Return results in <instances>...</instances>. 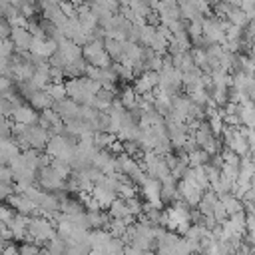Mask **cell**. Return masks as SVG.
<instances>
[{
    "mask_svg": "<svg viewBox=\"0 0 255 255\" xmlns=\"http://www.w3.org/2000/svg\"><path fill=\"white\" fill-rule=\"evenodd\" d=\"M227 219H229V223L233 225V229H235L237 233H241V235H243V231L247 229V213H245V211H239V213L229 215Z\"/></svg>",
    "mask_w": 255,
    "mask_h": 255,
    "instance_id": "obj_39",
    "label": "cell"
},
{
    "mask_svg": "<svg viewBox=\"0 0 255 255\" xmlns=\"http://www.w3.org/2000/svg\"><path fill=\"white\" fill-rule=\"evenodd\" d=\"M229 22L217 18V16H205L203 18V38L211 44H223L225 42V28Z\"/></svg>",
    "mask_w": 255,
    "mask_h": 255,
    "instance_id": "obj_5",
    "label": "cell"
},
{
    "mask_svg": "<svg viewBox=\"0 0 255 255\" xmlns=\"http://www.w3.org/2000/svg\"><path fill=\"white\" fill-rule=\"evenodd\" d=\"M60 8H62V12H64L68 18H76V16H78V8H76V4H74L72 0H62Z\"/></svg>",
    "mask_w": 255,
    "mask_h": 255,
    "instance_id": "obj_46",
    "label": "cell"
},
{
    "mask_svg": "<svg viewBox=\"0 0 255 255\" xmlns=\"http://www.w3.org/2000/svg\"><path fill=\"white\" fill-rule=\"evenodd\" d=\"M22 153L20 145L16 143V139H2L0 141V163L2 165H10L12 159H16L18 155Z\"/></svg>",
    "mask_w": 255,
    "mask_h": 255,
    "instance_id": "obj_17",
    "label": "cell"
},
{
    "mask_svg": "<svg viewBox=\"0 0 255 255\" xmlns=\"http://www.w3.org/2000/svg\"><path fill=\"white\" fill-rule=\"evenodd\" d=\"M100 74H102V68H98V66H92V64H88V68H86V78H90V80H96V82H100Z\"/></svg>",
    "mask_w": 255,
    "mask_h": 255,
    "instance_id": "obj_54",
    "label": "cell"
},
{
    "mask_svg": "<svg viewBox=\"0 0 255 255\" xmlns=\"http://www.w3.org/2000/svg\"><path fill=\"white\" fill-rule=\"evenodd\" d=\"M126 255H145V251L135 245H126Z\"/></svg>",
    "mask_w": 255,
    "mask_h": 255,
    "instance_id": "obj_58",
    "label": "cell"
},
{
    "mask_svg": "<svg viewBox=\"0 0 255 255\" xmlns=\"http://www.w3.org/2000/svg\"><path fill=\"white\" fill-rule=\"evenodd\" d=\"M40 255H42V253H40Z\"/></svg>",
    "mask_w": 255,
    "mask_h": 255,
    "instance_id": "obj_61",
    "label": "cell"
},
{
    "mask_svg": "<svg viewBox=\"0 0 255 255\" xmlns=\"http://www.w3.org/2000/svg\"><path fill=\"white\" fill-rule=\"evenodd\" d=\"M187 161H189V167H199V165H207L211 161V153H207L205 149L197 147L193 153L187 155Z\"/></svg>",
    "mask_w": 255,
    "mask_h": 255,
    "instance_id": "obj_32",
    "label": "cell"
},
{
    "mask_svg": "<svg viewBox=\"0 0 255 255\" xmlns=\"http://www.w3.org/2000/svg\"><path fill=\"white\" fill-rule=\"evenodd\" d=\"M106 30V36L108 38H116L120 42H126L129 40V30H131V22L124 16V14H116L108 26H104Z\"/></svg>",
    "mask_w": 255,
    "mask_h": 255,
    "instance_id": "obj_6",
    "label": "cell"
},
{
    "mask_svg": "<svg viewBox=\"0 0 255 255\" xmlns=\"http://www.w3.org/2000/svg\"><path fill=\"white\" fill-rule=\"evenodd\" d=\"M108 149L120 155V153H124V141H122V139H116V141H114V143H112V145H110Z\"/></svg>",
    "mask_w": 255,
    "mask_h": 255,
    "instance_id": "obj_57",
    "label": "cell"
},
{
    "mask_svg": "<svg viewBox=\"0 0 255 255\" xmlns=\"http://www.w3.org/2000/svg\"><path fill=\"white\" fill-rule=\"evenodd\" d=\"M129 217H133V215H131V211L128 207V201L122 199V197H118L110 205V219H129Z\"/></svg>",
    "mask_w": 255,
    "mask_h": 255,
    "instance_id": "obj_23",
    "label": "cell"
},
{
    "mask_svg": "<svg viewBox=\"0 0 255 255\" xmlns=\"http://www.w3.org/2000/svg\"><path fill=\"white\" fill-rule=\"evenodd\" d=\"M225 20H227L229 24H233V26H239V28H245V26H249V22H251L249 16H247V12H245L243 8H231Z\"/></svg>",
    "mask_w": 255,
    "mask_h": 255,
    "instance_id": "obj_28",
    "label": "cell"
},
{
    "mask_svg": "<svg viewBox=\"0 0 255 255\" xmlns=\"http://www.w3.org/2000/svg\"><path fill=\"white\" fill-rule=\"evenodd\" d=\"M116 80H118V72L114 70V64L108 66V68H102V74H100V84H102V88L114 90Z\"/></svg>",
    "mask_w": 255,
    "mask_h": 255,
    "instance_id": "obj_33",
    "label": "cell"
},
{
    "mask_svg": "<svg viewBox=\"0 0 255 255\" xmlns=\"http://www.w3.org/2000/svg\"><path fill=\"white\" fill-rule=\"evenodd\" d=\"M0 181L2 183H12L14 181V169L10 165H2L0 167Z\"/></svg>",
    "mask_w": 255,
    "mask_h": 255,
    "instance_id": "obj_48",
    "label": "cell"
},
{
    "mask_svg": "<svg viewBox=\"0 0 255 255\" xmlns=\"http://www.w3.org/2000/svg\"><path fill=\"white\" fill-rule=\"evenodd\" d=\"M0 52H2V58H12L16 54V46L14 42L8 38V40H2V46H0Z\"/></svg>",
    "mask_w": 255,
    "mask_h": 255,
    "instance_id": "obj_47",
    "label": "cell"
},
{
    "mask_svg": "<svg viewBox=\"0 0 255 255\" xmlns=\"http://www.w3.org/2000/svg\"><path fill=\"white\" fill-rule=\"evenodd\" d=\"M141 191H143V197H145V203L149 205H155V207H161L163 201H161V181L159 179H147L143 185H141Z\"/></svg>",
    "mask_w": 255,
    "mask_h": 255,
    "instance_id": "obj_14",
    "label": "cell"
},
{
    "mask_svg": "<svg viewBox=\"0 0 255 255\" xmlns=\"http://www.w3.org/2000/svg\"><path fill=\"white\" fill-rule=\"evenodd\" d=\"M14 185L12 183H2L0 181V195H2V199H8L10 195H14Z\"/></svg>",
    "mask_w": 255,
    "mask_h": 255,
    "instance_id": "obj_56",
    "label": "cell"
},
{
    "mask_svg": "<svg viewBox=\"0 0 255 255\" xmlns=\"http://www.w3.org/2000/svg\"><path fill=\"white\" fill-rule=\"evenodd\" d=\"M12 30H14V28L10 26V22L2 18V24H0V34H2V40H8V38L12 36Z\"/></svg>",
    "mask_w": 255,
    "mask_h": 255,
    "instance_id": "obj_55",
    "label": "cell"
},
{
    "mask_svg": "<svg viewBox=\"0 0 255 255\" xmlns=\"http://www.w3.org/2000/svg\"><path fill=\"white\" fill-rule=\"evenodd\" d=\"M20 249V255H40L42 251L38 249V245H32V243H24L18 247Z\"/></svg>",
    "mask_w": 255,
    "mask_h": 255,
    "instance_id": "obj_52",
    "label": "cell"
},
{
    "mask_svg": "<svg viewBox=\"0 0 255 255\" xmlns=\"http://www.w3.org/2000/svg\"><path fill=\"white\" fill-rule=\"evenodd\" d=\"M14 215H16V213L12 211V207H10V205H4V207L0 209V223H10Z\"/></svg>",
    "mask_w": 255,
    "mask_h": 255,
    "instance_id": "obj_53",
    "label": "cell"
},
{
    "mask_svg": "<svg viewBox=\"0 0 255 255\" xmlns=\"http://www.w3.org/2000/svg\"><path fill=\"white\" fill-rule=\"evenodd\" d=\"M239 120L245 128H255V102L253 100L239 106Z\"/></svg>",
    "mask_w": 255,
    "mask_h": 255,
    "instance_id": "obj_24",
    "label": "cell"
},
{
    "mask_svg": "<svg viewBox=\"0 0 255 255\" xmlns=\"http://www.w3.org/2000/svg\"><path fill=\"white\" fill-rule=\"evenodd\" d=\"M114 102H116V98H114V90L102 88V90L98 92V96H96L94 108H96V110H100V112H108V110H110V106H112Z\"/></svg>",
    "mask_w": 255,
    "mask_h": 255,
    "instance_id": "obj_25",
    "label": "cell"
},
{
    "mask_svg": "<svg viewBox=\"0 0 255 255\" xmlns=\"http://www.w3.org/2000/svg\"><path fill=\"white\" fill-rule=\"evenodd\" d=\"M94 167H98L100 171H104L106 175H114L118 173V161L112 155L110 149H100L94 157Z\"/></svg>",
    "mask_w": 255,
    "mask_h": 255,
    "instance_id": "obj_13",
    "label": "cell"
},
{
    "mask_svg": "<svg viewBox=\"0 0 255 255\" xmlns=\"http://www.w3.org/2000/svg\"><path fill=\"white\" fill-rule=\"evenodd\" d=\"M10 40L14 42L16 52H30L32 42H34V36H32V32L28 28H14Z\"/></svg>",
    "mask_w": 255,
    "mask_h": 255,
    "instance_id": "obj_16",
    "label": "cell"
},
{
    "mask_svg": "<svg viewBox=\"0 0 255 255\" xmlns=\"http://www.w3.org/2000/svg\"><path fill=\"white\" fill-rule=\"evenodd\" d=\"M64 76H66V72L62 70V68H50V78H52V84H64L62 80H64Z\"/></svg>",
    "mask_w": 255,
    "mask_h": 255,
    "instance_id": "obj_50",
    "label": "cell"
},
{
    "mask_svg": "<svg viewBox=\"0 0 255 255\" xmlns=\"http://www.w3.org/2000/svg\"><path fill=\"white\" fill-rule=\"evenodd\" d=\"M46 92L54 98V102H60V100H66V98H68L66 82H64V84H50V86L46 88Z\"/></svg>",
    "mask_w": 255,
    "mask_h": 255,
    "instance_id": "obj_42",
    "label": "cell"
},
{
    "mask_svg": "<svg viewBox=\"0 0 255 255\" xmlns=\"http://www.w3.org/2000/svg\"><path fill=\"white\" fill-rule=\"evenodd\" d=\"M137 100H139V96L135 94L133 88H124L122 94H120V102L124 104V108H126L128 112L133 110V108H137Z\"/></svg>",
    "mask_w": 255,
    "mask_h": 255,
    "instance_id": "obj_34",
    "label": "cell"
},
{
    "mask_svg": "<svg viewBox=\"0 0 255 255\" xmlns=\"http://www.w3.org/2000/svg\"><path fill=\"white\" fill-rule=\"evenodd\" d=\"M177 191H179V197H183L189 207L199 205V201H201V197L205 193L193 179H185V177L177 181Z\"/></svg>",
    "mask_w": 255,
    "mask_h": 255,
    "instance_id": "obj_8",
    "label": "cell"
},
{
    "mask_svg": "<svg viewBox=\"0 0 255 255\" xmlns=\"http://www.w3.org/2000/svg\"><path fill=\"white\" fill-rule=\"evenodd\" d=\"M189 98H191V102H193L195 106H199V108H207V104L211 102V94H209L207 88H197V90L189 92Z\"/></svg>",
    "mask_w": 255,
    "mask_h": 255,
    "instance_id": "obj_35",
    "label": "cell"
},
{
    "mask_svg": "<svg viewBox=\"0 0 255 255\" xmlns=\"http://www.w3.org/2000/svg\"><path fill=\"white\" fill-rule=\"evenodd\" d=\"M141 128H139V122L129 114L126 112L124 118H122V124H120V129H118V137L122 141H135L137 135H139Z\"/></svg>",
    "mask_w": 255,
    "mask_h": 255,
    "instance_id": "obj_10",
    "label": "cell"
},
{
    "mask_svg": "<svg viewBox=\"0 0 255 255\" xmlns=\"http://www.w3.org/2000/svg\"><path fill=\"white\" fill-rule=\"evenodd\" d=\"M56 229H54V223L44 217V215H34L30 217V223H28V239H34L36 245L40 243H50L54 237H56Z\"/></svg>",
    "mask_w": 255,
    "mask_h": 255,
    "instance_id": "obj_1",
    "label": "cell"
},
{
    "mask_svg": "<svg viewBox=\"0 0 255 255\" xmlns=\"http://www.w3.org/2000/svg\"><path fill=\"white\" fill-rule=\"evenodd\" d=\"M10 120H12L14 124H22V126H34V124H38L40 116L36 114V110H34L30 104H18Z\"/></svg>",
    "mask_w": 255,
    "mask_h": 255,
    "instance_id": "obj_12",
    "label": "cell"
},
{
    "mask_svg": "<svg viewBox=\"0 0 255 255\" xmlns=\"http://www.w3.org/2000/svg\"><path fill=\"white\" fill-rule=\"evenodd\" d=\"M114 70L118 72V78H120V80H133V78H135V70H133L131 64L116 62V64H114Z\"/></svg>",
    "mask_w": 255,
    "mask_h": 255,
    "instance_id": "obj_40",
    "label": "cell"
},
{
    "mask_svg": "<svg viewBox=\"0 0 255 255\" xmlns=\"http://www.w3.org/2000/svg\"><path fill=\"white\" fill-rule=\"evenodd\" d=\"M88 213V219H90V225L96 227V229H102L106 223H108V215H104L100 209L98 211H86Z\"/></svg>",
    "mask_w": 255,
    "mask_h": 255,
    "instance_id": "obj_43",
    "label": "cell"
},
{
    "mask_svg": "<svg viewBox=\"0 0 255 255\" xmlns=\"http://www.w3.org/2000/svg\"><path fill=\"white\" fill-rule=\"evenodd\" d=\"M88 4H98V6H102V8H106V10L114 12V14H120L122 12L120 0H90Z\"/></svg>",
    "mask_w": 255,
    "mask_h": 255,
    "instance_id": "obj_44",
    "label": "cell"
},
{
    "mask_svg": "<svg viewBox=\"0 0 255 255\" xmlns=\"http://www.w3.org/2000/svg\"><path fill=\"white\" fill-rule=\"evenodd\" d=\"M145 255H155V253H151V251H145Z\"/></svg>",
    "mask_w": 255,
    "mask_h": 255,
    "instance_id": "obj_60",
    "label": "cell"
},
{
    "mask_svg": "<svg viewBox=\"0 0 255 255\" xmlns=\"http://www.w3.org/2000/svg\"><path fill=\"white\" fill-rule=\"evenodd\" d=\"M124 151L128 153V155H135V153H139L141 151V147H139V143L137 141H124ZM143 153V151H141Z\"/></svg>",
    "mask_w": 255,
    "mask_h": 255,
    "instance_id": "obj_51",
    "label": "cell"
},
{
    "mask_svg": "<svg viewBox=\"0 0 255 255\" xmlns=\"http://www.w3.org/2000/svg\"><path fill=\"white\" fill-rule=\"evenodd\" d=\"M203 18H197V20H189L187 22V32H189V38L193 42H197V40L203 38Z\"/></svg>",
    "mask_w": 255,
    "mask_h": 255,
    "instance_id": "obj_36",
    "label": "cell"
},
{
    "mask_svg": "<svg viewBox=\"0 0 255 255\" xmlns=\"http://www.w3.org/2000/svg\"><path fill=\"white\" fill-rule=\"evenodd\" d=\"M135 183L131 181V179H128V181H122L120 185H118V197H122V199H131V197H135Z\"/></svg>",
    "mask_w": 255,
    "mask_h": 255,
    "instance_id": "obj_41",
    "label": "cell"
},
{
    "mask_svg": "<svg viewBox=\"0 0 255 255\" xmlns=\"http://www.w3.org/2000/svg\"><path fill=\"white\" fill-rule=\"evenodd\" d=\"M171 62H173V66H175L177 70H181V72H187V70L195 68V62H193V54H191V50H189V52H181V54L173 56V58H171Z\"/></svg>",
    "mask_w": 255,
    "mask_h": 255,
    "instance_id": "obj_30",
    "label": "cell"
},
{
    "mask_svg": "<svg viewBox=\"0 0 255 255\" xmlns=\"http://www.w3.org/2000/svg\"><path fill=\"white\" fill-rule=\"evenodd\" d=\"M38 183L48 191H62L66 187V179H62L52 165L38 169Z\"/></svg>",
    "mask_w": 255,
    "mask_h": 255,
    "instance_id": "obj_9",
    "label": "cell"
},
{
    "mask_svg": "<svg viewBox=\"0 0 255 255\" xmlns=\"http://www.w3.org/2000/svg\"><path fill=\"white\" fill-rule=\"evenodd\" d=\"M36 203H38L40 215H44V217H54L58 211H62V209H60V197H58L56 193L42 191V195H40V199H38Z\"/></svg>",
    "mask_w": 255,
    "mask_h": 255,
    "instance_id": "obj_11",
    "label": "cell"
},
{
    "mask_svg": "<svg viewBox=\"0 0 255 255\" xmlns=\"http://www.w3.org/2000/svg\"><path fill=\"white\" fill-rule=\"evenodd\" d=\"M231 255H245L243 251H235V253H231Z\"/></svg>",
    "mask_w": 255,
    "mask_h": 255,
    "instance_id": "obj_59",
    "label": "cell"
},
{
    "mask_svg": "<svg viewBox=\"0 0 255 255\" xmlns=\"http://www.w3.org/2000/svg\"><path fill=\"white\" fill-rule=\"evenodd\" d=\"M28 102H30V106H32L34 110H42V112H44V110L54 108V104H56V102H54V98H52V96H50L46 90L36 92V94H34V96H32Z\"/></svg>",
    "mask_w": 255,
    "mask_h": 255,
    "instance_id": "obj_22",
    "label": "cell"
},
{
    "mask_svg": "<svg viewBox=\"0 0 255 255\" xmlns=\"http://www.w3.org/2000/svg\"><path fill=\"white\" fill-rule=\"evenodd\" d=\"M80 104H76L74 100H70V98H66V100H60V102H56L54 104V110L62 116V120L68 124V122H72V120H78V118H82L80 116Z\"/></svg>",
    "mask_w": 255,
    "mask_h": 255,
    "instance_id": "obj_15",
    "label": "cell"
},
{
    "mask_svg": "<svg viewBox=\"0 0 255 255\" xmlns=\"http://www.w3.org/2000/svg\"><path fill=\"white\" fill-rule=\"evenodd\" d=\"M219 199H221V203L225 205V209H227V215H233V213H239V211H243V201H241L239 197H235L233 193H225V195H221Z\"/></svg>",
    "mask_w": 255,
    "mask_h": 255,
    "instance_id": "obj_31",
    "label": "cell"
},
{
    "mask_svg": "<svg viewBox=\"0 0 255 255\" xmlns=\"http://www.w3.org/2000/svg\"><path fill=\"white\" fill-rule=\"evenodd\" d=\"M104 46H106V52L110 54V58H112V60H116V62H122V60H124V42H120V40H116V38H108V36H106Z\"/></svg>",
    "mask_w": 255,
    "mask_h": 255,
    "instance_id": "obj_27",
    "label": "cell"
},
{
    "mask_svg": "<svg viewBox=\"0 0 255 255\" xmlns=\"http://www.w3.org/2000/svg\"><path fill=\"white\" fill-rule=\"evenodd\" d=\"M112 233L106 231V229H96V231H90V237H88V243L92 249H100V251H106V247L110 245L112 241Z\"/></svg>",
    "mask_w": 255,
    "mask_h": 255,
    "instance_id": "obj_21",
    "label": "cell"
},
{
    "mask_svg": "<svg viewBox=\"0 0 255 255\" xmlns=\"http://www.w3.org/2000/svg\"><path fill=\"white\" fill-rule=\"evenodd\" d=\"M86 68H88L86 58H80V60L70 62V64L64 68V72H66L68 78H84V76H86Z\"/></svg>",
    "mask_w": 255,
    "mask_h": 255,
    "instance_id": "obj_29",
    "label": "cell"
},
{
    "mask_svg": "<svg viewBox=\"0 0 255 255\" xmlns=\"http://www.w3.org/2000/svg\"><path fill=\"white\" fill-rule=\"evenodd\" d=\"M143 171L151 177V179H159V181H165L167 177H171V169L165 161V155H159L157 151L149 149V151H143V163H141Z\"/></svg>",
    "mask_w": 255,
    "mask_h": 255,
    "instance_id": "obj_2",
    "label": "cell"
},
{
    "mask_svg": "<svg viewBox=\"0 0 255 255\" xmlns=\"http://www.w3.org/2000/svg\"><path fill=\"white\" fill-rule=\"evenodd\" d=\"M223 139H225V147L235 151L239 157H245L251 153V147H249V141H247V135H245V129L241 128H225V133H223Z\"/></svg>",
    "mask_w": 255,
    "mask_h": 255,
    "instance_id": "obj_4",
    "label": "cell"
},
{
    "mask_svg": "<svg viewBox=\"0 0 255 255\" xmlns=\"http://www.w3.org/2000/svg\"><path fill=\"white\" fill-rule=\"evenodd\" d=\"M84 58H86L88 64L98 66V68H108V66H112V58H110V54L106 52L104 40H100V38H92V40L84 46Z\"/></svg>",
    "mask_w": 255,
    "mask_h": 255,
    "instance_id": "obj_3",
    "label": "cell"
},
{
    "mask_svg": "<svg viewBox=\"0 0 255 255\" xmlns=\"http://www.w3.org/2000/svg\"><path fill=\"white\" fill-rule=\"evenodd\" d=\"M92 195L98 199V203H100L102 207H110V205H112V203L118 199V193H116L114 189H110V187L102 185V183L94 185V189H92Z\"/></svg>",
    "mask_w": 255,
    "mask_h": 255,
    "instance_id": "obj_20",
    "label": "cell"
},
{
    "mask_svg": "<svg viewBox=\"0 0 255 255\" xmlns=\"http://www.w3.org/2000/svg\"><path fill=\"white\" fill-rule=\"evenodd\" d=\"M213 217H215V221L217 223H223L229 215H227V209H225V205L221 203V199L215 203V207H213Z\"/></svg>",
    "mask_w": 255,
    "mask_h": 255,
    "instance_id": "obj_45",
    "label": "cell"
},
{
    "mask_svg": "<svg viewBox=\"0 0 255 255\" xmlns=\"http://www.w3.org/2000/svg\"><path fill=\"white\" fill-rule=\"evenodd\" d=\"M133 90H135V94H137V96H143V94H147V92H151V90H153V86L149 84V80H147L145 72H143L141 76H135V78H133Z\"/></svg>",
    "mask_w": 255,
    "mask_h": 255,
    "instance_id": "obj_37",
    "label": "cell"
},
{
    "mask_svg": "<svg viewBox=\"0 0 255 255\" xmlns=\"http://www.w3.org/2000/svg\"><path fill=\"white\" fill-rule=\"evenodd\" d=\"M6 201H8V205H10L16 213H20V215H26V217L40 215L38 203H36L34 199H30L28 195H24V193H14V195H10Z\"/></svg>",
    "mask_w": 255,
    "mask_h": 255,
    "instance_id": "obj_7",
    "label": "cell"
},
{
    "mask_svg": "<svg viewBox=\"0 0 255 255\" xmlns=\"http://www.w3.org/2000/svg\"><path fill=\"white\" fill-rule=\"evenodd\" d=\"M247 233H249V243L255 245V213H247Z\"/></svg>",
    "mask_w": 255,
    "mask_h": 255,
    "instance_id": "obj_49",
    "label": "cell"
},
{
    "mask_svg": "<svg viewBox=\"0 0 255 255\" xmlns=\"http://www.w3.org/2000/svg\"><path fill=\"white\" fill-rule=\"evenodd\" d=\"M219 201V195L213 191V189H207L205 193H203V197H201V201H199V213H203V215H213V207H215V203Z\"/></svg>",
    "mask_w": 255,
    "mask_h": 255,
    "instance_id": "obj_26",
    "label": "cell"
},
{
    "mask_svg": "<svg viewBox=\"0 0 255 255\" xmlns=\"http://www.w3.org/2000/svg\"><path fill=\"white\" fill-rule=\"evenodd\" d=\"M114 141H116L114 133H108V131H96V133H94V145H96L98 149H106V147H110Z\"/></svg>",
    "mask_w": 255,
    "mask_h": 255,
    "instance_id": "obj_38",
    "label": "cell"
},
{
    "mask_svg": "<svg viewBox=\"0 0 255 255\" xmlns=\"http://www.w3.org/2000/svg\"><path fill=\"white\" fill-rule=\"evenodd\" d=\"M58 52H62V54L66 56L68 64H70V62H74V60L84 58V48H82V46H78V44H74L70 38H64L62 42H58Z\"/></svg>",
    "mask_w": 255,
    "mask_h": 255,
    "instance_id": "obj_18",
    "label": "cell"
},
{
    "mask_svg": "<svg viewBox=\"0 0 255 255\" xmlns=\"http://www.w3.org/2000/svg\"><path fill=\"white\" fill-rule=\"evenodd\" d=\"M28 223H30V217L16 213V215L12 217V221L6 223V225L10 227L14 239H28Z\"/></svg>",
    "mask_w": 255,
    "mask_h": 255,
    "instance_id": "obj_19",
    "label": "cell"
}]
</instances>
